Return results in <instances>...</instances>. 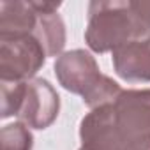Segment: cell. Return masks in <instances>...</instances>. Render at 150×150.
Returning a JSON list of instances; mask_svg holds the SVG:
<instances>
[{"label":"cell","instance_id":"cell-1","mask_svg":"<svg viewBox=\"0 0 150 150\" xmlns=\"http://www.w3.org/2000/svg\"><path fill=\"white\" fill-rule=\"evenodd\" d=\"M78 150H150V88H127L90 110L80 124Z\"/></svg>","mask_w":150,"mask_h":150},{"label":"cell","instance_id":"cell-2","mask_svg":"<svg viewBox=\"0 0 150 150\" xmlns=\"http://www.w3.org/2000/svg\"><path fill=\"white\" fill-rule=\"evenodd\" d=\"M85 42L94 53L150 37V23L138 7V0H94L88 4Z\"/></svg>","mask_w":150,"mask_h":150},{"label":"cell","instance_id":"cell-3","mask_svg":"<svg viewBox=\"0 0 150 150\" xmlns=\"http://www.w3.org/2000/svg\"><path fill=\"white\" fill-rule=\"evenodd\" d=\"M55 76L62 88L80 96L90 110L115 101L122 92L120 85L101 72L97 60L85 50L64 51L55 60Z\"/></svg>","mask_w":150,"mask_h":150},{"label":"cell","instance_id":"cell-4","mask_svg":"<svg viewBox=\"0 0 150 150\" xmlns=\"http://www.w3.org/2000/svg\"><path fill=\"white\" fill-rule=\"evenodd\" d=\"M2 117H16L30 129H48L60 113V96L44 78L28 81H0Z\"/></svg>","mask_w":150,"mask_h":150},{"label":"cell","instance_id":"cell-5","mask_svg":"<svg viewBox=\"0 0 150 150\" xmlns=\"http://www.w3.org/2000/svg\"><path fill=\"white\" fill-rule=\"evenodd\" d=\"M48 55L34 35L0 39V81H28L42 69Z\"/></svg>","mask_w":150,"mask_h":150},{"label":"cell","instance_id":"cell-6","mask_svg":"<svg viewBox=\"0 0 150 150\" xmlns=\"http://www.w3.org/2000/svg\"><path fill=\"white\" fill-rule=\"evenodd\" d=\"M117 76L127 83H150V37L127 42L111 53Z\"/></svg>","mask_w":150,"mask_h":150},{"label":"cell","instance_id":"cell-7","mask_svg":"<svg viewBox=\"0 0 150 150\" xmlns=\"http://www.w3.org/2000/svg\"><path fill=\"white\" fill-rule=\"evenodd\" d=\"M37 11V28L34 37L42 44L48 57H60L65 46V25L58 14L60 2H48V0H32Z\"/></svg>","mask_w":150,"mask_h":150},{"label":"cell","instance_id":"cell-8","mask_svg":"<svg viewBox=\"0 0 150 150\" xmlns=\"http://www.w3.org/2000/svg\"><path fill=\"white\" fill-rule=\"evenodd\" d=\"M37 28V11L32 0H2L0 2V39L34 35Z\"/></svg>","mask_w":150,"mask_h":150},{"label":"cell","instance_id":"cell-9","mask_svg":"<svg viewBox=\"0 0 150 150\" xmlns=\"http://www.w3.org/2000/svg\"><path fill=\"white\" fill-rule=\"evenodd\" d=\"M0 141L2 150H32L34 148V136L30 127L21 122L7 124L0 131Z\"/></svg>","mask_w":150,"mask_h":150}]
</instances>
